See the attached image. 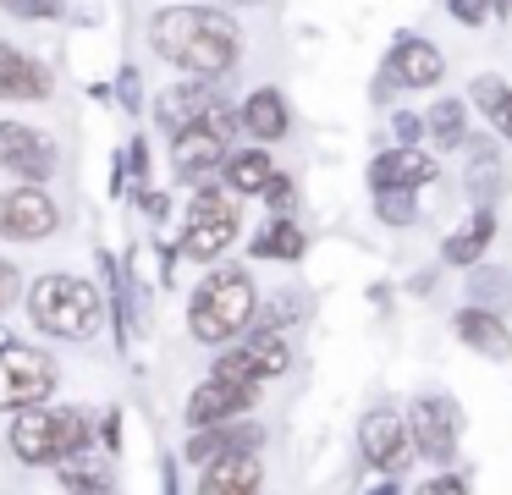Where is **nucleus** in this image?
I'll return each instance as SVG.
<instances>
[{"label": "nucleus", "mask_w": 512, "mask_h": 495, "mask_svg": "<svg viewBox=\"0 0 512 495\" xmlns=\"http://www.w3.org/2000/svg\"><path fill=\"white\" fill-rule=\"evenodd\" d=\"M155 50L193 77H226L237 61V22L210 6H166L149 28Z\"/></svg>", "instance_id": "obj_1"}, {"label": "nucleus", "mask_w": 512, "mask_h": 495, "mask_svg": "<svg viewBox=\"0 0 512 495\" xmlns=\"http://www.w3.org/2000/svg\"><path fill=\"white\" fill-rule=\"evenodd\" d=\"M254 281H248V270H237V264H226V270L204 275V286L193 292L188 303V325L199 341H210V347H221V341H232L237 330L254 319Z\"/></svg>", "instance_id": "obj_2"}, {"label": "nucleus", "mask_w": 512, "mask_h": 495, "mask_svg": "<svg viewBox=\"0 0 512 495\" xmlns=\"http://www.w3.org/2000/svg\"><path fill=\"white\" fill-rule=\"evenodd\" d=\"M94 424L83 407H23L12 424V457L17 462H61L72 451H89Z\"/></svg>", "instance_id": "obj_3"}, {"label": "nucleus", "mask_w": 512, "mask_h": 495, "mask_svg": "<svg viewBox=\"0 0 512 495\" xmlns=\"http://www.w3.org/2000/svg\"><path fill=\"white\" fill-rule=\"evenodd\" d=\"M28 308H34V325L61 341H89L100 330V292L89 281H78V275H45V281H34Z\"/></svg>", "instance_id": "obj_4"}, {"label": "nucleus", "mask_w": 512, "mask_h": 495, "mask_svg": "<svg viewBox=\"0 0 512 495\" xmlns=\"http://www.w3.org/2000/svg\"><path fill=\"white\" fill-rule=\"evenodd\" d=\"M50 391H56V363H50V352L6 341L0 347V407H39Z\"/></svg>", "instance_id": "obj_5"}, {"label": "nucleus", "mask_w": 512, "mask_h": 495, "mask_svg": "<svg viewBox=\"0 0 512 495\" xmlns=\"http://www.w3.org/2000/svg\"><path fill=\"white\" fill-rule=\"evenodd\" d=\"M292 369V347L287 336H276V330H265V336H248L243 347H226L221 358H215V374L210 380H276V374Z\"/></svg>", "instance_id": "obj_6"}, {"label": "nucleus", "mask_w": 512, "mask_h": 495, "mask_svg": "<svg viewBox=\"0 0 512 495\" xmlns=\"http://www.w3.org/2000/svg\"><path fill=\"white\" fill-rule=\"evenodd\" d=\"M237 237V204H226L221 193L204 187L188 209V226H182V253L188 259H215L221 248H232Z\"/></svg>", "instance_id": "obj_7"}, {"label": "nucleus", "mask_w": 512, "mask_h": 495, "mask_svg": "<svg viewBox=\"0 0 512 495\" xmlns=\"http://www.w3.org/2000/svg\"><path fill=\"white\" fill-rule=\"evenodd\" d=\"M457 435H463V424H457V407L446 396H419L408 407V440L424 462H452Z\"/></svg>", "instance_id": "obj_8"}, {"label": "nucleus", "mask_w": 512, "mask_h": 495, "mask_svg": "<svg viewBox=\"0 0 512 495\" xmlns=\"http://www.w3.org/2000/svg\"><path fill=\"white\" fill-rule=\"evenodd\" d=\"M358 451H364L369 468L397 473L402 462H408V451H413V440H408V418L391 413V407H369L364 424H358Z\"/></svg>", "instance_id": "obj_9"}, {"label": "nucleus", "mask_w": 512, "mask_h": 495, "mask_svg": "<svg viewBox=\"0 0 512 495\" xmlns=\"http://www.w3.org/2000/svg\"><path fill=\"white\" fill-rule=\"evenodd\" d=\"M446 77V55L435 50L430 39H397L386 55V77H380V88H435Z\"/></svg>", "instance_id": "obj_10"}, {"label": "nucleus", "mask_w": 512, "mask_h": 495, "mask_svg": "<svg viewBox=\"0 0 512 495\" xmlns=\"http://www.w3.org/2000/svg\"><path fill=\"white\" fill-rule=\"evenodd\" d=\"M259 402V385L248 380H204L199 391L188 396V424L193 429H215V424H232L237 413Z\"/></svg>", "instance_id": "obj_11"}, {"label": "nucleus", "mask_w": 512, "mask_h": 495, "mask_svg": "<svg viewBox=\"0 0 512 495\" xmlns=\"http://www.w3.org/2000/svg\"><path fill=\"white\" fill-rule=\"evenodd\" d=\"M56 226H61V209L39 187H17V193L0 198V237L34 242V237H50Z\"/></svg>", "instance_id": "obj_12"}, {"label": "nucleus", "mask_w": 512, "mask_h": 495, "mask_svg": "<svg viewBox=\"0 0 512 495\" xmlns=\"http://www.w3.org/2000/svg\"><path fill=\"white\" fill-rule=\"evenodd\" d=\"M0 165L17 176H28V182H39V176L56 171V143L39 138L34 127H23V121H0Z\"/></svg>", "instance_id": "obj_13"}, {"label": "nucleus", "mask_w": 512, "mask_h": 495, "mask_svg": "<svg viewBox=\"0 0 512 495\" xmlns=\"http://www.w3.org/2000/svg\"><path fill=\"white\" fill-rule=\"evenodd\" d=\"M435 182V160L424 149H386L375 154V165H369V187L375 193H413V187Z\"/></svg>", "instance_id": "obj_14"}, {"label": "nucleus", "mask_w": 512, "mask_h": 495, "mask_svg": "<svg viewBox=\"0 0 512 495\" xmlns=\"http://www.w3.org/2000/svg\"><path fill=\"white\" fill-rule=\"evenodd\" d=\"M452 330H457L463 347L485 352V358H507V352H512V330H507V319H501L496 308H474V303L457 308Z\"/></svg>", "instance_id": "obj_15"}, {"label": "nucleus", "mask_w": 512, "mask_h": 495, "mask_svg": "<svg viewBox=\"0 0 512 495\" xmlns=\"http://www.w3.org/2000/svg\"><path fill=\"white\" fill-rule=\"evenodd\" d=\"M226 165V138L221 132H210L199 121V127L177 132V176H188V182H204L210 171H221Z\"/></svg>", "instance_id": "obj_16"}, {"label": "nucleus", "mask_w": 512, "mask_h": 495, "mask_svg": "<svg viewBox=\"0 0 512 495\" xmlns=\"http://www.w3.org/2000/svg\"><path fill=\"white\" fill-rule=\"evenodd\" d=\"M490 237H496V209H490V204H479L474 215H468L463 226H457L452 237L441 242V259H446V264H457V270H468V264H479V259H485Z\"/></svg>", "instance_id": "obj_17"}, {"label": "nucleus", "mask_w": 512, "mask_h": 495, "mask_svg": "<svg viewBox=\"0 0 512 495\" xmlns=\"http://www.w3.org/2000/svg\"><path fill=\"white\" fill-rule=\"evenodd\" d=\"M259 484H265V468H259L254 451H243V457L210 462L199 479V495H259Z\"/></svg>", "instance_id": "obj_18"}, {"label": "nucleus", "mask_w": 512, "mask_h": 495, "mask_svg": "<svg viewBox=\"0 0 512 495\" xmlns=\"http://www.w3.org/2000/svg\"><path fill=\"white\" fill-rule=\"evenodd\" d=\"M237 121H243V132H254L259 143H276L292 132V116H287V99L276 94V88H259V94H248V105L237 110Z\"/></svg>", "instance_id": "obj_19"}, {"label": "nucleus", "mask_w": 512, "mask_h": 495, "mask_svg": "<svg viewBox=\"0 0 512 495\" xmlns=\"http://www.w3.org/2000/svg\"><path fill=\"white\" fill-rule=\"evenodd\" d=\"M56 479L67 484L72 495H116V468L105 457H94V451H72V457H61Z\"/></svg>", "instance_id": "obj_20"}, {"label": "nucleus", "mask_w": 512, "mask_h": 495, "mask_svg": "<svg viewBox=\"0 0 512 495\" xmlns=\"http://www.w3.org/2000/svg\"><path fill=\"white\" fill-rule=\"evenodd\" d=\"M243 451H259V429H237V424H215V429H199L188 440V457L193 462H221V457H243Z\"/></svg>", "instance_id": "obj_21"}, {"label": "nucleus", "mask_w": 512, "mask_h": 495, "mask_svg": "<svg viewBox=\"0 0 512 495\" xmlns=\"http://www.w3.org/2000/svg\"><path fill=\"white\" fill-rule=\"evenodd\" d=\"M0 94L6 99H39V94H50V72L39 61H28V55L0 44Z\"/></svg>", "instance_id": "obj_22"}, {"label": "nucleus", "mask_w": 512, "mask_h": 495, "mask_svg": "<svg viewBox=\"0 0 512 495\" xmlns=\"http://www.w3.org/2000/svg\"><path fill=\"white\" fill-rule=\"evenodd\" d=\"M221 176H226L232 193H265V187L276 182V165H270L265 149H243V154H226Z\"/></svg>", "instance_id": "obj_23"}, {"label": "nucleus", "mask_w": 512, "mask_h": 495, "mask_svg": "<svg viewBox=\"0 0 512 495\" xmlns=\"http://www.w3.org/2000/svg\"><path fill=\"white\" fill-rule=\"evenodd\" d=\"M468 99H474L479 116H485L490 127H496L501 138L512 143V83H501V77H479L474 94H468Z\"/></svg>", "instance_id": "obj_24"}, {"label": "nucleus", "mask_w": 512, "mask_h": 495, "mask_svg": "<svg viewBox=\"0 0 512 495\" xmlns=\"http://www.w3.org/2000/svg\"><path fill=\"white\" fill-rule=\"evenodd\" d=\"M424 132H430L435 149H463L468 143V105L463 99H441V105L424 116Z\"/></svg>", "instance_id": "obj_25"}, {"label": "nucleus", "mask_w": 512, "mask_h": 495, "mask_svg": "<svg viewBox=\"0 0 512 495\" xmlns=\"http://www.w3.org/2000/svg\"><path fill=\"white\" fill-rule=\"evenodd\" d=\"M215 99L204 94V88H171L166 99H160V121H166L171 132H188V127H199L204 121V110H210Z\"/></svg>", "instance_id": "obj_26"}, {"label": "nucleus", "mask_w": 512, "mask_h": 495, "mask_svg": "<svg viewBox=\"0 0 512 495\" xmlns=\"http://www.w3.org/2000/svg\"><path fill=\"white\" fill-rule=\"evenodd\" d=\"M254 253H259V259H298V253H303V231L292 226V220H270V226L254 237Z\"/></svg>", "instance_id": "obj_27"}, {"label": "nucleus", "mask_w": 512, "mask_h": 495, "mask_svg": "<svg viewBox=\"0 0 512 495\" xmlns=\"http://www.w3.org/2000/svg\"><path fill=\"white\" fill-rule=\"evenodd\" d=\"M375 209H380V220L386 226H413V193H375Z\"/></svg>", "instance_id": "obj_28"}, {"label": "nucleus", "mask_w": 512, "mask_h": 495, "mask_svg": "<svg viewBox=\"0 0 512 495\" xmlns=\"http://www.w3.org/2000/svg\"><path fill=\"white\" fill-rule=\"evenodd\" d=\"M413 495H468V479L463 473H435V479H424Z\"/></svg>", "instance_id": "obj_29"}, {"label": "nucleus", "mask_w": 512, "mask_h": 495, "mask_svg": "<svg viewBox=\"0 0 512 495\" xmlns=\"http://www.w3.org/2000/svg\"><path fill=\"white\" fill-rule=\"evenodd\" d=\"M391 127H397L402 149H419V138H424V116H413V110H397V116H391Z\"/></svg>", "instance_id": "obj_30"}, {"label": "nucleus", "mask_w": 512, "mask_h": 495, "mask_svg": "<svg viewBox=\"0 0 512 495\" xmlns=\"http://www.w3.org/2000/svg\"><path fill=\"white\" fill-rule=\"evenodd\" d=\"M446 11H452L457 22H468V28L490 22V0H446Z\"/></svg>", "instance_id": "obj_31"}, {"label": "nucleus", "mask_w": 512, "mask_h": 495, "mask_svg": "<svg viewBox=\"0 0 512 495\" xmlns=\"http://www.w3.org/2000/svg\"><path fill=\"white\" fill-rule=\"evenodd\" d=\"M265 204L276 209V220H287V209H292V182L287 176H276V182L265 187Z\"/></svg>", "instance_id": "obj_32"}, {"label": "nucleus", "mask_w": 512, "mask_h": 495, "mask_svg": "<svg viewBox=\"0 0 512 495\" xmlns=\"http://www.w3.org/2000/svg\"><path fill=\"white\" fill-rule=\"evenodd\" d=\"M12 303H17V270L0 259V308H12Z\"/></svg>", "instance_id": "obj_33"}, {"label": "nucleus", "mask_w": 512, "mask_h": 495, "mask_svg": "<svg viewBox=\"0 0 512 495\" xmlns=\"http://www.w3.org/2000/svg\"><path fill=\"white\" fill-rule=\"evenodd\" d=\"M512 17V0H490V22H507Z\"/></svg>", "instance_id": "obj_34"}, {"label": "nucleus", "mask_w": 512, "mask_h": 495, "mask_svg": "<svg viewBox=\"0 0 512 495\" xmlns=\"http://www.w3.org/2000/svg\"><path fill=\"white\" fill-rule=\"evenodd\" d=\"M226 6H259V0H226Z\"/></svg>", "instance_id": "obj_35"}]
</instances>
